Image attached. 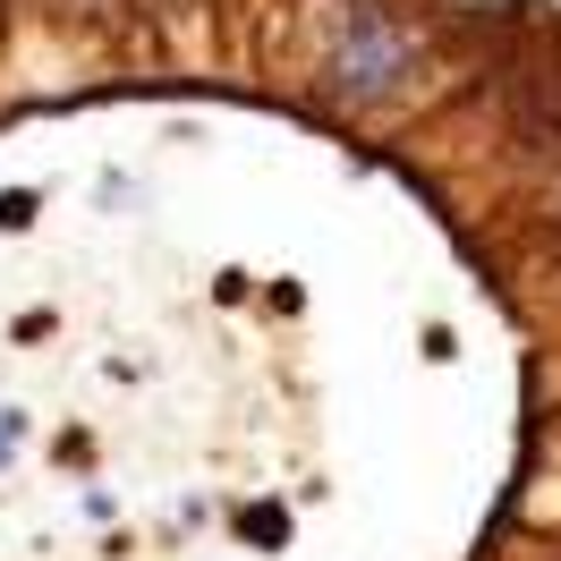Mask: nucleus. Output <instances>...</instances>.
Segmentation results:
<instances>
[{
  "label": "nucleus",
  "mask_w": 561,
  "mask_h": 561,
  "mask_svg": "<svg viewBox=\"0 0 561 561\" xmlns=\"http://www.w3.org/2000/svg\"><path fill=\"white\" fill-rule=\"evenodd\" d=\"M409 69H417V35L400 18H383V9H357L350 26H341V51H332V94L341 103H375Z\"/></svg>",
  "instance_id": "f257e3e1"
},
{
  "label": "nucleus",
  "mask_w": 561,
  "mask_h": 561,
  "mask_svg": "<svg viewBox=\"0 0 561 561\" xmlns=\"http://www.w3.org/2000/svg\"><path fill=\"white\" fill-rule=\"evenodd\" d=\"M502 128L527 153H561V51L502 77Z\"/></svg>",
  "instance_id": "f03ea898"
}]
</instances>
